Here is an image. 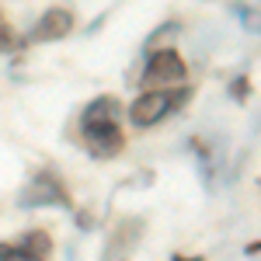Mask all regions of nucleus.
<instances>
[{"label": "nucleus", "instance_id": "f257e3e1", "mask_svg": "<svg viewBox=\"0 0 261 261\" xmlns=\"http://www.w3.org/2000/svg\"><path fill=\"white\" fill-rule=\"evenodd\" d=\"M119 112H122V105L112 94H101V98H94L84 108L81 129H84V143H87V150L94 157H115L122 150Z\"/></svg>", "mask_w": 261, "mask_h": 261}, {"label": "nucleus", "instance_id": "7ed1b4c3", "mask_svg": "<svg viewBox=\"0 0 261 261\" xmlns=\"http://www.w3.org/2000/svg\"><path fill=\"white\" fill-rule=\"evenodd\" d=\"M174 105H178V101H174L171 91H146V94H140V98L133 101L129 119H133V125L146 129V125H157V122H161Z\"/></svg>", "mask_w": 261, "mask_h": 261}, {"label": "nucleus", "instance_id": "0eeeda50", "mask_svg": "<svg viewBox=\"0 0 261 261\" xmlns=\"http://www.w3.org/2000/svg\"><path fill=\"white\" fill-rule=\"evenodd\" d=\"M0 261H42V258H39V254H32V251H24V247H7Z\"/></svg>", "mask_w": 261, "mask_h": 261}, {"label": "nucleus", "instance_id": "423d86ee", "mask_svg": "<svg viewBox=\"0 0 261 261\" xmlns=\"http://www.w3.org/2000/svg\"><path fill=\"white\" fill-rule=\"evenodd\" d=\"M35 247H39V254H45L53 244H49L45 233H28V237H24V251H32V254H35Z\"/></svg>", "mask_w": 261, "mask_h": 261}, {"label": "nucleus", "instance_id": "20e7f679", "mask_svg": "<svg viewBox=\"0 0 261 261\" xmlns=\"http://www.w3.org/2000/svg\"><path fill=\"white\" fill-rule=\"evenodd\" d=\"M181 81H185V63L174 49L150 53L146 70H143V84H181Z\"/></svg>", "mask_w": 261, "mask_h": 261}, {"label": "nucleus", "instance_id": "f03ea898", "mask_svg": "<svg viewBox=\"0 0 261 261\" xmlns=\"http://www.w3.org/2000/svg\"><path fill=\"white\" fill-rule=\"evenodd\" d=\"M21 205L24 209H42V205H66V188L53 178L49 171H42L21 188Z\"/></svg>", "mask_w": 261, "mask_h": 261}, {"label": "nucleus", "instance_id": "6e6552de", "mask_svg": "<svg viewBox=\"0 0 261 261\" xmlns=\"http://www.w3.org/2000/svg\"><path fill=\"white\" fill-rule=\"evenodd\" d=\"M4 251H7V244H0V258H4Z\"/></svg>", "mask_w": 261, "mask_h": 261}, {"label": "nucleus", "instance_id": "39448f33", "mask_svg": "<svg viewBox=\"0 0 261 261\" xmlns=\"http://www.w3.org/2000/svg\"><path fill=\"white\" fill-rule=\"evenodd\" d=\"M70 28H73V14L63 11V7H53V11H45V14L35 21L32 39L35 42H56V39H63V35H70Z\"/></svg>", "mask_w": 261, "mask_h": 261}]
</instances>
